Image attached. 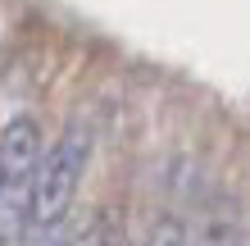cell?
<instances>
[{
	"label": "cell",
	"mask_w": 250,
	"mask_h": 246,
	"mask_svg": "<svg viewBox=\"0 0 250 246\" xmlns=\"http://www.w3.org/2000/svg\"><path fill=\"white\" fill-rule=\"evenodd\" d=\"M141 246H191V242H187V228L178 219H164V224L150 228V237H146Z\"/></svg>",
	"instance_id": "1"
}]
</instances>
